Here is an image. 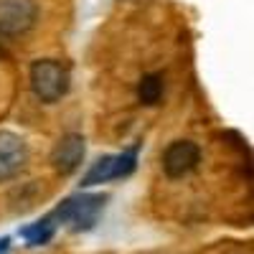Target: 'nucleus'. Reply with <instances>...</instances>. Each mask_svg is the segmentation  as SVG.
Returning a JSON list of instances; mask_svg holds the SVG:
<instances>
[{
	"mask_svg": "<svg viewBox=\"0 0 254 254\" xmlns=\"http://www.w3.org/2000/svg\"><path fill=\"white\" fill-rule=\"evenodd\" d=\"M104 203H107L104 193H74L64 198L56 211H51V216L56 226H69L71 231H89L99 221Z\"/></svg>",
	"mask_w": 254,
	"mask_h": 254,
	"instance_id": "f257e3e1",
	"label": "nucleus"
},
{
	"mask_svg": "<svg viewBox=\"0 0 254 254\" xmlns=\"http://www.w3.org/2000/svg\"><path fill=\"white\" fill-rule=\"evenodd\" d=\"M71 87L69 66L56 59H38L31 66V89L41 102H59Z\"/></svg>",
	"mask_w": 254,
	"mask_h": 254,
	"instance_id": "f03ea898",
	"label": "nucleus"
},
{
	"mask_svg": "<svg viewBox=\"0 0 254 254\" xmlns=\"http://www.w3.org/2000/svg\"><path fill=\"white\" fill-rule=\"evenodd\" d=\"M137 168V145H132L130 150H122L117 155H102L92 163V168L81 178V188H92L107 181L127 178Z\"/></svg>",
	"mask_w": 254,
	"mask_h": 254,
	"instance_id": "7ed1b4c3",
	"label": "nucleus"
},
{
	"mask_svg": "<svg viewBox=\"0 0 254 254\" xmlns=\"http://www.w3.org/2000/svg\"><path fill=\"white\" fill-rule=\"evenodd\" d=\"M201 163V147L193 140H173L163 153V171L168 178H183Z\"/></svg>",
	"mask_w": 254,
	"mask_h": 254,
	"instance_id": "20e7f679",
	"label": "nucleus"
},
{
	"mask_svg": "<svg viewBox=\"0 0 254 254\" xmlns=\"http://www.w3.org/2000/svg\"><path fill=\"white\" fill-rule=\"evenodd\" d=\"M36 15L33 0H0V36L26 33L36 23Z\"/></svg>",
	"mask_w": 254,
	"mask_h": 254,
	"instance_id": "39448f33",
	"label": "nucleus"
},
{
	"mask_svg": "<svg viewBox=\"0 0 254 254\" xmlns=\"http://www.w3.org/2000/svg\"><path fill=\"white\" fill-rule=\"evenodd\" d=\"M26 163H28L26 140L15 132L0 130V183L15 178L26 168Z\"/></svg>",
	"mask_w": 254,
	"mask_h": 254,
	"instance_id": "423d86ee",
	"label": "nucleus"
},
{
	"mask_svg": "<svg viewBox=\"0 0 254 254\" xmlns=\"http://www.w3.org/2000/svg\"><path fill=\"white\" fill-rule=\"evenodd\" d=\"M84 153H87V142H84L81 135H76V132L64 135L54 145V150H51V165H54V171L61 173V176L74 173L76 168L81 165V160H84Z\"/></svg>",
	"mask_w": 254,
	"mask_h": 254,
	"instance_id": "0eeeda50",
	"label": "nucleus"
},
{
	"mask_svg": "<svg viewBox=\"0 0 254 254\" xmlns=\"http://www.w3.org/2000/svg\"><path fill=\"white\" fill-rule=\"evenodd\" d=\"M56 229H59V226H56L54 216L49 214V216H44V219H38V221L23 226V229H20V237L26 239L28 247H44V244H49V242L54 239Z\"/></svg>",
	"mask_w": 254,
	"mask_h": 254,
	"instance_id": "6e6552de",
	"label": "nucleus"
},
{
	"mask_svg": "<svg viewBox=\"0 0 254 254\" xmlns=\"http://www.w3.org/2000/svg\"><path fill=\"white\" fill-rule=\"evenodd\" d=\"M137 97L142 104H158L163 97V76L160 74H147L137 84Z\"/></svg>",
	"mask_w": 254,
	"mask_h": 254,
	"instance_id": "1a4fd4ad",
	"label": "nucleus"
},
{
	"mask_svg": "<svg viewBox=\"0 0 254 254\" xmlns=\"http://www.w3.org/2000/svg\"><path fill=\"white\" fill-rule=\"evenodd\" d=\"M10 252V237H0V254Z\"/></svg>",
	"mask_w": 254,
	"mask_h": 254,
	"instance_id": "9d476101",
	"label": "nucleus"
}]
</instances>
